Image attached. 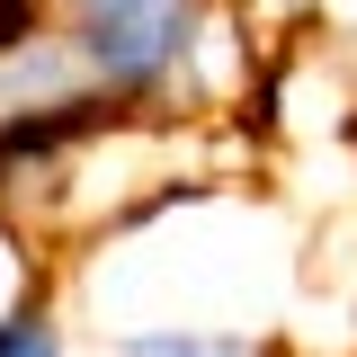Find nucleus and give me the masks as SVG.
Listing matches in <instances>:
<instances>
[{
	"label": "nucleus",
	"mask_w": 357,
	"mask_h": 357,
	"mask_svg": "<svg viewBox=\"0 0 357 357\" xmlns=\"http://www.w3.org/2000/svg\"><path fill=\"white\" fill-rule=\"evenodd\" d=\"M98 357H268L250 331H116Z\"/></svg>",
	"instance_id": "nucleus-3"
},
{
	"label": "nucleus",
	"mask_w": 357,
	"mask_h": 357,
	"mask_svg": "<svg viewBox=\"0 0 357 357\" xmlns=\"http://www.w3.org/2000/svg\"><path fill=\"white\" fill-rule=\"evenodd\" d=\"M0 357H72L63 312H54V295H45V277H27V286L0 304Z\"/></svg>",
	"instance_id": "nucleus-2"
},
{
	"label": "nucleus",
	"mask_w": 357,
	"mask_h": 357,
	"mask_svg": "<svg viewBox=\"0 0 357 357\" xmlns=\"http://www.w3.org/2000/svg\"><path fill=\"white\" fill-rule=\"evenodd\" d=\"M54 27L98 89L134 98L143 116H170L178 98H197V63L223 36V0H54Z\"/></svg>",
	"instance_id": "nucleus-1"
},
{
	"label": "nucleus",
	"mask_w": 357,
	"mask_h": 357,
	"mask_svg": "<svg viewBox=\"0 0 357 357\" xmlns=\"http://www.w3.org/2000/svg\"><path fill=\"white\" fill-rule=\"evenodd\" d=\"M259 9H321V0H259Z\"/></svg>",
	"instance_id": "nucleus-4"
}]
</instances>
